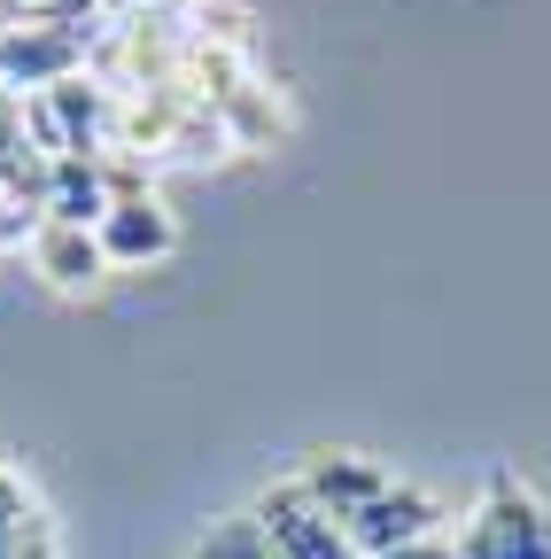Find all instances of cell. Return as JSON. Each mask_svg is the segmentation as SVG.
<instances>
[{
    "instance_id": "8992f818",
    "label": "cell",
    "mask_w": 551,
    "mask_h": 559,
    "mask_svg": "<svg viewBox=\"0 0 551 559\" xmlns=\"http://www.w3.org/2000/svg\"><path fill=\"white\" fill-rule=\"evenodd\" d=\"M101 210H109V194H101V179L86 164H62L55 171V218L62 226H101Z\"/></svg>"
},
{
    "instance_id": "6da1fadb",
    "label": "cell",
    "mask_w": 551,
    "mask_h": 559,
    "mask_svg": "<svg viewBox=\"0 0 551 559\" xmlns=\"http://www.w3.org/2000/svg\"><path fill=\"white\" fill-rule=\"evenodd\" d=\"M458 559H551V513L498 474V489L474 506V521L458 536Z\"/></svg>"
},
{
    "instance_id": "7a4b0ae2",
    "label": "cell",
    "mask_w": 551,
    "mask_h": 559,
    "mask_svg": "<svg viewBox=\"0 0 551 559\" xmlns=\"http://www.w3.org/2000/svg\"><path fill=\"white\" fill-rule=\"evenodd\" d=\"M342 528H350V544L366 559H396V551H411V544L435 536V506L420 498V489H381V498L366 513H350Z\"/></svg>"
},
{
    "instance_id": "52a82bcc",
    "label": "cell",
    "mask_w": 551,
    "mask_h": 559,
    "mask_svg": "<svg viewBox=\"0 0 551 559\" xmlns=\"http://www.w3.org/2000/svg\"><path fill=\"white\" fill-rule=\"evenodd\" d=\"M194 559H280V551H272L264 521H211L202 544H194Z\"/></svg>"
},
{
    "instance_id": "3957f363",
    "label": "cell",
    "mask_w": 551,
    "mask_h": 559,
    "mask_svg": "<svg viewBox=\"0 0 551 559\" xmlns=\"http://www.w3.org/2000/svg\"><path fill=\"white\" fill-rule=\"evenodd\" d=\"M101 257L109 264H156V257H171V241H179V226H171V210L156 202V194H117L109 210H101Z\"/></svg>"
},
{
    "instance_id": "277c9868",
    "label": "cell",
    "mask_w": 551,
    "mask_h": 559,
    "mask_svg": "<svg viewBox=\"0 0 551 559\" xmlns=\"http://www.w3.org/2000/svg\"><path fill=\"white\" fill-rule=\"evenodd\" d=\"M32 257H39V272H47V288H62V296H86L94 280H101V234L94 226H39V241H32Z\"/></svg>"
},
{
    "instance_id": "5b68a950",
    "label": "cell",
    "mask_w": 551,
    "mask_h": 559,
    "mask_svg": "<svg viewBox=\"0 0 551 559\" xmlns=\"http://www.w3.org/2000/svg\"><path fill=\"white\" fill-rule=\"evenodd\" d=\"M303 489L334 513V521H350V513H366L381 489H388V474L381 466H366V459H350V451H326L311 474H303Z\"/></svg>"
},
{
    "instance_id": "ba28073f",
    "label": "cell",
    "mask_w": 551,
    "mask_h": 559,
    "mask_svg": "<svg viewBox=\"0 0 551 559\" xmlns=\"http://www.w3.org/2000/svg\"><path fill=\"white\" fill-rule=\"evenodd\" d=\"M396 559H458V551H451V544H435V536H428V544H411V551H396Z\"/></svg>"
}]
</instances>
